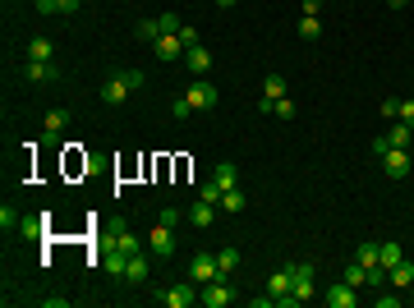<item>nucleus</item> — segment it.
Returning <instances> with one entry per match:
<instances>
[{
    "mask_svg": "<svg viewBox=\"0 0 414 308\" xmlns=\"http://www.w3.org/2000/svg\"><path fill=\"white\" fill-rule=\"evenodd\" d=\"M198 299L207 308H226V304H235V285H230V276H216V281H207V285H203Z\"/></svg>",
    "mask_w": 414,
    "mask_h": 308,
    "instance_id": "f257e3e1",
    "label": "nucleus"
},
{
    "mask_svg": "<svg viewBox=\"0 0 414 308\" xmlns=\"http://www.w3.org/2000/svg\"><path fill=\"white\" fill-rule=\"evenodd\" d=\"M378 161H382V175L387 180H405V175H410V147H391V152H382L378 156Z\"/></svg>",
    "mask_w": 414,
    "mask_h": 308,
    "instance_id": "f03ea898",
    "label": "nucleus"
},
{
    "mask_svg": "<svg viewBox=\"0 0 414 308\" xmlns=\"http://www.w3.org/2000/svg\"><path fill=\"white\" fill-rule=\"evenodd\" d=\"M148 248H152L157 258H170V253L180 248V239H175V226H161V221H157L152 230H148Z\"/></svg>",
    "mask_w": 414,
    "mask_h": 308,
    "instance_id": "7ed1b4c3",
    "label": "nucleus"
},
{
    "mask_svg": "<svg viewBox=\"0 0 414 308\" xmlns=\"http://www.w3.org/2000/svg\"><path fill=\"white\" fill-rule=\"evenodd\" d=\"M221 276V267H216V253H194V262H189V281L194 285H207V281Z\"/></svg>",
    "mask_w": 414,
    "mask_h": 308,
    "instance_id": "20e7f679",
    "label": "nucleus"
},
{
    "mask_svg": "<svg viewBox=\"0 0 414 308\" xmlns=\"http://www.w3.org/2000/svg\"><path fill=\"white\" fill-rule=\"evenodd\" d=\"M189 102H194V110H212L216 102H221V93H216V83H207V78H194V83H189Z\"/></svg>",
    "mask_w": 414,
    "mask_h": 308,
    "instance_id": "39448f33",
    "label": "nucleus"
},
{
    "mask_svg": "<svg viewBox=\"0 0 414 308\" xmlns=\"http://www.w3.org/2000/svg\"><path fill=\"white\" fill-rule=\"evenodd\" d=\"M281 97H290V83L281 74H267L262 78V97H258V110H267L272 115V102H281Z\"/></svg>",
    "mask_w": 414,
    "mask_h": 308,
    "instance_id": "423d86ee",
    "label": "nucleus"
},
{
    "mask_svg": "<svg viewBox=\"0 0 414 308\" xmlns=\"http://www.w3.org/2000/svg\"><path fill=\"white\" fill-rule=\"evenodd\" d=\"M194 299H198V285L194 281H175L170 290H161V304L166 308H189Z\"/></svg>",
    "mask_w": 414,
    "mask_h": 308,
    "instance_id": "0eeeda50",
    "label": "nucleus"
},
{
    "mask_svg": "<svg viewBox=\"0 0 414 308\" xmlns=\"http://www.w3.org/2000/svg\"><path fill=\"white\" fill-rule=\"evenodd\" d=\"M152 51H157V60H166V64H170V60H180L189 47L180 42V32H166V37H157V42H152Z\"/></svg>",
    "mask_w": 414,
    "mask_h": 308,
    "instance_id": "6e6552de",
    "label": "nucleus"
},
{
    "mask_svg": "<svg viewBox=\"0 0 414 308\" xmlns=\"http://www.w3.org/2000/svg\"><path fill=\"white\" fill-rule=\"evenodd\" d=\"M23 78H28V83H56L60 69H56V60H28L23 64Z\"/></svg>",
    "mask_w": 414,
    "mask_h": 308,
    "instance_id": "1a4fd4ad",
    "label": "nucleus"
},
{
    "mask_svg": "<svg viewBox=\"0 0 414 308\" xmlns=\"http://www.w3.org/2000/svg\"><path fill=\"white\" fill-rule=\"evenodd\" d=\"M322 299H327V308H354V304H359V290H354V285H345V281H336V285L322 294Z\"/></svg>",
    "mask_w": 414,
    "mask_h": 308,
    "instance_id": "9d476101",
    "label": "nucleus"
},
{
    "mask_svg": "<svg viewBox=\"0 0 414 308\" xmlns=\"http://www.w3.org/2000/svg\"><path fill=\"white\" fill-rule=\"evenodd\" d=\"M42 129H46V147H51V143H56L65 129H69V110H60V106L46 110V115H42Z\"/></svg>",
    "mask_w": 414,
    "mask_h": 308,
    "instance_id": "9b49d317",
    "label": "nucleus"
},
{
    "mask_svg": "<svg viewBox=\"0 0 414 308\" xmlns=\"http://www.w3.org/2000/svg\"><path fill=\"white\" fill-rule=\"evenodd\" d=\"M129 93H134V88L124 83V74H111L106 83H102V102H106V106H120V102H124Z\"/></svg>",
    "mask_w": 414,
    "mask_h": 308,
    "instance_id": "f8f14e48",
    "label": "nucleus"
},
{
    "mask_svg": "<svg viewBox=\"0 0 414 308\" xmlns=\"http://www.w3.org/2000/svg\"><path fill=\"white\" fill-rule=\"evenodd\" d=\"M148 276H152V262L143 258V253H129V267H124V281H129V285H148Z\"/></svg>",
    "mask_w": 414,
    "mask_h": 308,
    "instance_id": "ddd939ff",
    "label": "nucleus"
},
{
    "mask_svg": "<svg viewBox=\"0 0 414 308\" xmlns=\"http://www.w3.org/2000/svg\"><path fill=\"white\" fill-rule=\"evenodd\" d=\"M184 64H189V74H207L212 69V51L203 47V42H194V47L184 51Z\"/></svg>",
    "mask_w": 414,
    "mask_h": 308,
    "instance_id": "4468645a",
    "label": "nucleus"
},
{
    "mask_svg": "<svg viewBox=\"0 0 414 308\" xmlns=\"http://www.w3.org/2000/svg\"><path fill=\"white\" fill-rule=\"evenodd\" d=\"M290 285H295V267L286 262V267H276V272H272V281H267V294H272V299H281V294H290Z\"/></svg>",
    "mask_w": 414,
    "mask_h": 308,
    "instance_id": "2eb2a0df",
    "label": "nucleus"
},
{
    "mask_svg": "<svg viewBox=\"0 0 414 308\" xmlns=\"http://www.w3.org/2000/svg\"><path fill=\"white\" fill-rule=\"evenodd\" d=\"M387 281H391V290H410L414 285V262L410 258H400L391 272H387Z\"/></svg>",
    "mask_w": 414,
    "mask_h": 308,
    "instance_id": "dca6fc26",
    "label": "nucleus"
},
{
    "mask_svg": "<svg viewBox=\"0 0 414 308\" xmlns=\"http://www.w3.org/2000/svg\"><path fill=\"white\" fill-rule=\"evenodd\" d=\"M341 281H345V285H354V290H368V267L350 258L345 267H341Z\"/></svg>",
    "mask_w": 414,
    "mask_h": 308,
    "instance_id": "f3484780",
    "label": "nucleus"
},
{
    "mask_svg": "<svg viewBox=\"0 0 414 308\" xmlns=\"http://www.w3.org/2000/svg\"><path fill=\"white\" fill-rule=\"evenodd\" d=\"M46 221H51V212L23 216V221H19V235H23V239H46Z\"/></svg>",
    "mask_w": 414,
    "mask_h": 308,
    "instance_id": "a211bd4d",
    "label": "nucleus"
},
{
    "mask_svg": "<svg viewBox=\"0 0 414 308\" xmlns=\"http://www.w3.org/2000/svg\"><path fill=\"white\" fill-rule=\"evenodd\" d=\"M244 207H249V198H244V189H240V185L221 193V212H226V216H240Z\"/></svg>",
    "mask_w": 414,
    "mask_h": 308,
    "instance_id": "6ab92c4d",
    "label": "nucleus"
},
{
    "mask_svg": "<svg viewBox=\"0 0 414 308\" xmlns=\"http://www.w3.org/2000/svg\"><path fill=\"white\" fill-rule=\"evenodd\" d=\"M111 248H120V253H138V248H143V239H138L129 226H120V230L111 235Z\"/></svg>",
    "mask_w": 414,
    "mask_h": 308,
    "instance_id": "aec40b11",
    "label": "nucleus"
},
{
    "mask_svg": "<svg viewBox=\"0 0 414 308\" xmlns=\"http://www.w3.org/2000/svg\"><path fill=\"white\" fill-rule=\"evenodd\" d=\"M212 180H216L221 189H235V185H240V170H235V161H216V166H212Z\"/></svg>",
    "mask_w": 414,
    "mask_h": 308,
    "instance_id": "412c9836",
    "label": "nucleus"
},
{
    "mask_svg": "<svg viewBox=\"0 0 414 308\" xmlns=\"http://www.w3.org/2000/svg\"><path fill=\"white\" fill-rule=\"evenodd\" d=\"M387 143H391V147H410L414 143V129L405 120H391V129H387Z\"/></svg>",
    "mask_w": 414,
    "mask_h": 308,
    "instance_id": "4be33fe9",
    "label": "nucleus"
},
{
    "mask_svg": "<svg viewBox=\"0 0 414 308\" xmlns=\"http://www.w3.org/2000/svg\"><path fill=\"white\" fill-rule=\"evenodd\" d=\"M405 258V248L396 244V239H387V244H378V262H382V272H391L396 262Z\"/></svg>",
    "mask_w": 414,
    "mask_h": 308,
    "instance_id": "5701e85b",
    "label": "nucleus"
},
{
    "mask_svg": "<svg viewBox=\"0 0 414 308\" xmlns=\"http://www.w3.org/2000/svg\"><path fill=\"white\" fill-rule=\"evenodd\" d=\"M28 60H56V42H51V37H32L28 42Z\"/></svg>",
    "mask_w": 414,
    "mask_h": 308,
    "instance_id": "b1692460",
    "label": "nucleus"
},
{
    "mask_svg": "<svg viewBox=\"0 0 414 308\" xmlns=\"http://www.w3.org/2000/svg\"><path fill=\"white\" fill-rule=\"evenodd\" d=\"M354 262H364L368 272H378V267H382V262H378V244H373V239H364V244L354 248Z\"/></svg>",
    "mask_w": 414,
    "mask_h": 308,
    "instance_id": "393cba45",
    "label": "nucleus"
},
{
    "mask_svg": "<svg viewBox=\"0 0 414 308\" xmlns=\"http://www.w3.org/2000/svg\"><path fill=\"white\" fill-rule=\"evenodd\" d=\"M189 221H194L198 230H207V226H216V207H212V202H198V207L189 212Z\"/></svg>",
    "mask_w": 414,
    "mask_h": 308,
    "instance_id": "a878e982",
    "label": "nucleus"
},
{
    "mask_svg": "<svg viewBox=\"0 0 414 308\" xmlns=\"http://www.w3.org/2000/svg\"><path fill=\"white\" fill-rule=\"evenodd\" d=\"M102 267H106V276H124V267H129V253H120V248H111L106 258H102Z\"/></svg>",
    "mask_w": 414,
    "mask_h": 308,
    "instance_id": "bb28decb",
    "label": "nucleus"
},
{
    "mask_svg": "<svg viewBox=\"0 0 414 308\" xmlns=\"http://www.w3.org/2000/svg\"><path fill=\"white\" fill-rule=\"evenodd\" d=\"M299 37H304V42H318L322 37V19L318 14H299Z\"/></svg>",
    "mask_w": 414,
    "mask_h": 308,
    "instance_id": "cd10ccee",
    "label": "nucleus"
},
{
    "mask_svg": "<svg viewBox=\"0 0 414 308\" xmlns=\"http://www.w3.org/2000/svg\"><path fill=\"white\" fill-rule=\"evenodd\" d=\"M216 267H221V276H230V272L240 267V248H235V244H226L221 253H216Z\"/></svg>",
    "mask_w": 414,
    "mask_h": 308,
    "instance_id": "c85d7f7f",
    "label": "nucleus"
},
{
    "mask_svg": "<svg viewBox=\"0 0 414 308\" xmlns=\"http://www.w3.org/2000/svg\"><path fill=\"white\" fill-rule=\"evenodd\" d=\"M138 37H143V42H148V47H152V42H157V37H161V23H157V19H138Z\"/></svg>",
    "mask_w": 414,
    "mask_h": 308,
    "instance_id": "c756f323",
    "label": "nucleus"
},
{
    "mask_svg": "<svg viewBox=\"0 0 414 308\" xmlns=\"http://www.w3.org/2000/svg\"><path fill=\"white\" fill-rule=\"evenodd\" d=\"M221 193H226V189L216 185V180H207V185H198V202H212V207H221Z\"/></svg>",
    "mask_w": 414,
    "mask_h": 308,
    "instance_id": "7c9ffc66",
    "label": "nucleus"
},
{
    "mask_svg": "<svg viewBox=\"0 0 414 308\" xmlns=\"http://www.w3.org/2000/svg\"><path fill=\"white\" fill-rule=\"evenodd\" d=\"M19 221H23V216H19L14 202H0V230H14Z\"/></svg>",
    "mask_w": 414,
    "mask_h": 308,
    "instance_id": "2f4dec72",
    "label": "nucleus"
},
{
    "mask_svg": "<svg viewBox=\"0 0 414 308\" xmlns=\"http://www.w3.org/2000/svg\"><path fill=\"white\" fill-rule=\"evenodd\" d=\"M295 110H299V106H295V97H281V102H272V115H276V120H295Z\"/></svg>",
    "mask_w": 414,
    "mask_h": 308,
    "instance_id": "473e14b6",
    "label": "nucleus"
},
{
    "mask_svg": "<svg viewBox=\"0 0 414 308\" xmlns=\"http://www.w3.org/2000/svg\"><path fill=\"white\" fill-rule=\"evenodd\" d=\"M170 115H175V120H189V115H194V102H189V97H175V102H170Z\"/></svg>",
    "mask_w": 414,
    "mask_h": 308,
    "instance_id": "72a5a7b5",
    "label": "nucleus"
},
{
    "mask_svg": "<svg viewBox=\"0 0 414 308\" xmlns=\"http://www.w3.org/2000/svg\"><path fill=\"white\" fill-rule=\"evenodd\" d=\"M378 115H382V120L391 124V120H396V115H400V102H396V97H387L382 106H378Z\"/></svg>",
    "mask_w": 414,
    "mask_h": 308,
    "instance_id": "f704fd0d",
    "label": "nucleus"
},
{
    "mask_svg": "<svg viewBox=\"0 0 414 308\" xmlns=\"http://www.w3.org/2000/svg\"><path fill=\"white\" fill-rule=\"evenodd\" d=\"M157 23H161V37H166V32H180V28H184L180 14H157Z\"/></svg>",
    "mask_w": 414,
    "mask_h": 308,
    "instance_id": "c9c22d12",
    "label": "nucleus"
},
{
    "mask_svg": "<svg viewBox=\"0 0 414 308\" xmlns=\"http://www.w3.org/2000/svg\"><path fill=\"white\" fill-rule=\"evenodd\" d=\"M157 221H161V226H180L184 216H180V207H161V212H157Z\"/></svg>",
    "mask_w": 414,
    "mask_h": 308,
    "instance_id": "e433bc0d",
    "label": "nucleus"
},
{
    "mask_svg": "<svg viewBox=\"0 0 414 308\" xmlns=\"http://www.w3.org/2000/svg\"><path fill=\"white\" fill-rule=\"evenodd\" d=\"M124 83H129V88H134V93H138V88L148 83V74H143V69H124Z\"/></svg>",
    "mask_w": 414,
    "mask_h": 308,
    "instance_id": "4c0bfd02",
    "label": "nucleus"
},
{
    "mask_svg": "<svg viewBox=\"0 0 414 308\" xmlns=\"http://www.w3.org/2000/svg\"><path fill=\"white\" fill-rule=\"evenodd\" d=\"M37 14H60V0H32Z\"/></svg>",
    "mask_w": 414,
    "mask_h": 308,
    "instance_id": "58836bf2",
    "label": "nucleus"
},
{
    "mask_svg": "<svg viewBox=\"0 0 414 308\" xmlns=\"http://www.w3.org/2000/svg\"><path fill=\"white\" fill-rule=\"evenodd\" d=\"M400 304H405V299H400V294H391V290L378 294V308H400Z\"/></svg>",
    "mask_w": 414,
    "mask_h": 308,
    "instance_id": "ea45409f",
    "label": "nucleus"
},
{
    "mask_svg": "<svg viewBox=\"0 0 414 308\" xmlns=\"http://www.w3.org/2000/svg\"><path fill=\"white\" fill-rule=\"evenodd\" d=\"M180 42H184V47H194V42H198V28H194V23H184V28H180Z\"/></svg>",
    "mask_w": 414,
    "mask_h": 308,
    "instance_id": "a19ab883",
    "label": "nucleus"
},
{
    "mask_svg": "<svg viewBox=\"0 0 414 308\" xmlns=\"http://www.w3.org/2000/svg\"><path fill=\"white\" fill-rule=\"evenodd\" d=\"M396 120H405L414 129V102H400V115H396Z\"/></svg>",
    "mask_w": 414,
    "mask_h": 308,
    "instance_id": "79ce46f5",
    "label": "nucleus"
},
{
    "mask_svg": "<svg viewBox=\"0 0 414 308\" xmlns=\"http://www.w3.org/2000/svg\"><path fill=\"white\" fill-rule=\"evenodd\" d=\"M46 308H69V294H46Z\"/></svg>",
    "mask_w": 414,
    "mask_h": 308,
    "instance_id": "37998d69",
    "label": "nucleus"
},
{
    "mask_svg": "<svg viewBox=\"0 0 414 308\" xmlns=\"http://www.w3.org/2000/svg\"><path fill=\"white\" fill-rule=\"evenodd\" d=\"M382 152H391V143H387V134H378L373 139V156H382Z\"/></svg>",
    "mask_w": 414,
    "mask_h": 308,
    "instance_id": "c03bdc74",
    "label": "nucleus"
},
{
    "mask_svg": "<svg viewBox=\"0 0 414 308\" xmlns=\"http://www.w3.org/2000/svg\"><path fill=\"white\" fill-rule=\"evenodd\" d=\"M83 10V0H60V14H78Z\"/></svg>",
    "mask_w": 414,
    "mask_h": 308,
    "instance_id": "a18cd8bd",
    "label": "nucleus"
},
{
    "mask_svg": "<svg viewBox=\"0 0 414 308\" xmlns=\"http://www.w3.org/2000/svg\"><path fill=\"white\" fill-rule=\"evenodd\" d=\"M322 5L327 0H304V14H322Z\"/></svg>",
    "mask_w": 414,
    "mask_h": 308,
    "instance_id": "49530a36",
    "label": "nucleus"
},
{
    "mask_svg": "<svg viewBox=\"0 0 414 308\" xmlns=\"http://www.w3.org/2000/svg\"><path fill=\"white\" fill-rule=\"evenodd\" d=\"M387 5H391V10H405V5H410V0H387Z\"/></svg>",
    "mask_w": 414,
    "mask_h": 308,
    "instance_id": "de8ad7c7",
    "label": "nucleus"
},
{
    "mask_svg": "<svg viewBox=\"0 0 414 308\" xmlns=\"http://www.w3.org/2000/svg\"><path fill=\"white\" fill-rule=\"evenodd\" d=\"M216 5H221V10H230V5H235V0H216Z\"/></svg>",
    "mask_w": 414,
    "mask_h": 308,
    "instance_id": "09e8293b",
    "label": "nucleus"
}]
</instances>
